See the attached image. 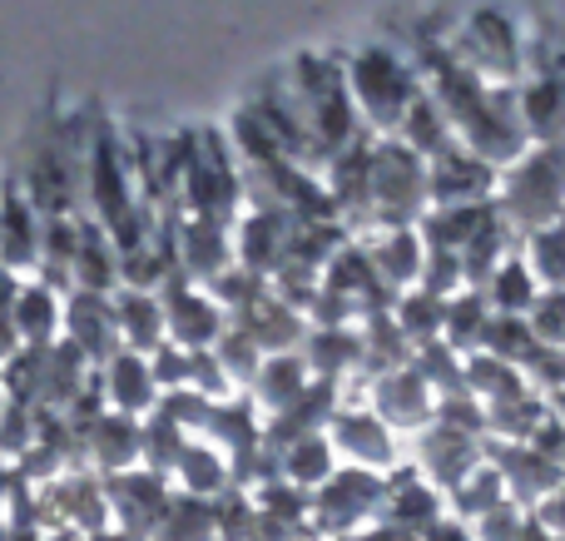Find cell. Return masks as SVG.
Instances as JSON below:
<instances>
[{"label": "cell", "instance_id": "6da1fadb", "mask_svg": "<svg viewBox=\"0 0 565 541\" xmlns=\"http://www.w3.org/2000/svg\"><path fill=\"white\" fill-rule=\"evenodd\" d=\"M292 95H298V109L308 119V135L322 155L338 159L342 149L358 145V105H352L348 75H342L332 60L302 55L298 70H292Z\"/></svg>", "mask_w": 565, "mask_h": 541}, {"label": "cell", "instance_id": "7a4b0ae2", "mask_svg": "<svg viewBox=\"0 0 565 541\" xmlns=\"http://www.w3.org/2000/svg\"><path fill=\"white\" fill-rule=\"evenodd\" d=\"M427 204V159L412 155L402 139L367 145V214H377L387 229H412Z\"/></svg>", "mask_w": 565, "mask_h": 541}, {"label": "cell", "instance_id": "3957f363", "mask_svg": "<svg viewBox=\"0 0 565 541\" xmlns=\"http://www.w3.org/2000/svg\"><path fill=\"white\" fill-rule=\"evenodd\" d=\"M497 214H507L526 234L561 224V214H565V149L561 145H541L511 165V174L501 179Z\"/></svg>", "mask_w": 565, "mask_h": 541}, {"label": "cell", "instance_id": "277c9868", "mask_svg": "<svg viewBox=\"0 0 565 541\" xmlns=\"http://www.w3.org/2000/svg\"><path fill=\"white\" fill-rule=\"evenodd\" d=\"M348 89H352V105H358L377 129H397L402 119H407V109L417 105V95H422V85L407 70V60L392 55V50H382V45L362 50V55L352 60Z\"/></svg>", "mask_w": 565, "mask_h": 541}, {"label": "cell", "instance_id": "5b68a950", "mask_svg": "<svg viewBox=\"0 0 565 541\" xmlns=\"http://www.w3.org/2000/svg\"><path fill=\"white\" fill-rule=\"evenodd\" d=\"M184 194L194 219L204 224H228L238 204V174L218 135H184Z\"/></svg>", "mask_w": 565, "mask_h": 541}, {"label": "cell", "instance_id": "8992f818", "mask_svg": "<svg viewBox=\"0 0 565 541\" xmlns=\"http://www.w3.org/2000/svg\"><path fill=\"white\" fill-rule=\"evenodd\" d=\"M159 308H164V333L174 348H184V353H209V348L224 338V308L214 304L209 294H199V288H189L184 278H169L164 288H159Z\"/></svg>", "mask_w": 565, "mask_h": 541}, {"label": "cell", "instance_id": "52a82bcc", "mask_svg": "<svg viewBox=\"0 0 565 541\" xmlns=\"http://www.w3.org/2000/svg\"><path fill=\"white\" fill-rule=\"evenodd\" d=\"M169 482H164V473H115V477H105V502H109V522L119 527V532H135V537H154V527H159V517H164V507H169Z\"/></svg>", "mask_w": 565, "mask_h": 541}, {"label": "cell", "instance_id": "ba28073f", "mask_svg": "<svg viewBox=\"0 0 565 541\" xmlns=\"http://www.w3.org/2000/svg\"><path fill=\"white\" fill-rule=\"evenodd\" d=\"M497 184V169L487 159H477L471 149L451 145L447 155L427 159V194H431V209L441 204H481Z\"/></svg>", "mask_w": 565, "mask_h": 541}, {"label": "cell", "instance_id": "9c48e42d", "mask_svg": "<svg viewBox=\"0 0 565 541\" xmlns=\"http://www.w3.org/2000/svg\"><path fill=\"white\" fill-rule=\"evenodd\" d=\"M65 338L89 358L95 368H105L119 353V328H115V304L109 294H75L65 298Z\"/></svg>", "mask_w": 565, "mask_h": 541}, {"label": "cell", "instance_id": "30bf717a", "mask_svg": "<svg viewBox=\"0 0 565 541\" xmlns=\"http://www.w3.org/2000/svg\"><path fill=\"white\" fill-rule=\"evenodd\" d=\"M40 264V214L25 199L20 179L0 184V268L20 274V268Z\"/></svg>", "mask_w": 565, "mask_h": 541}, {"label": "cell", "instance_id": "8fae6325", "mask_svg": "<svg viewBox=\"0 0 565 541\" xmlns=\"http://www.w3.org/2000/svg\"><path fill=\"white\" fill-rule=\"evenodd\" d=\"M99 388H105L109 413L145 417L159 407V383H154V373H149V358L129 353V348H119V353L99 368Z\"/></svg>", "mask_w": 565, "mask_h": 541}, {"label": "cell", "instance_id": "7c38bea8", "mask_svg": "<svg viewBox=\"0 0 565 541\" xmlns=\"http://www.w3.org/2000/svg\"><path fill=\"white\" fill-rule=\"evenodd\" d=\"M471 50H487L481 55V65L471 70V75H516L521 70V40H516V30H511V20L501 15V10H477L471 15V25H467V35H461V50H457V60H467Z\"/></svg>", "mask_w": 565, "mask_h": 541}, {"label": "cell", "instance_id": "4fadbf2b", "mask_svg": "<svg viewBox=\"0 0 565 541\" xmlns=\"http://www.w3.org/2000/svg\"><path fill=\"white\" fill-rule=\"evenodd\" d=\"M115 304V328H119V343L129 353H154L159 343H169L164 333V308H159V294H145V288H115L109 294Z\"/></svg>", "mask_w": 565, "mask_h": 541}, {"label": "cell", "instance_id": "5bb4252c", "mask_svg": "<svg viewBox=\"0 0 565 541\" xmlns=\"http://www.w3.org/2000/svg\"><path fill=\"white\" fill-rule=\"evenodd\" d=\"M75 288L85 294H115V278H119V248L115 238L105 234L99 219H79L75 214Z\"/></svg>", "mask_w": 565, "mask_h": 541}, {"label": "cell", "instance_id": "9a60e30c", "mask_svg": "<svg viewBox=\"0 0 565 541\" xmlns=\"http://www.w3.org/2000/svg\"><path fill=\"white\" fill-rule=\"evenodd\" d=\"M521 135L541 139V145H561L565 139V79L536 75L521 95Z\"/></svg>", "mask_w": 565, "mask_h": 541}, {"label": "cell", "instance_id": "2e32d148", "mask_svg": "<svg viewBox=\"0 0 565 541\" xmlns=\"http://www.w3.org/2000/svg\"><path fill=\"white\" fill-rule=\"evenodd\" d=\"M85 457L95 467H105L109 477L115 473H129L139 463V417H125V413H105L95 427L85 433Z\"/></svg>", "mask_w": 565, "mask_h": 541}, {"label": "cell", "instance_id": "e0dca14e", "mask_svg": "<svg viewBox=\"0 0 565 541\" xmlns=\"http://www.w3.org/2000/svg\"><path fill=\"white\" fill-rule=\"evenodd\" d=\"M65 328V304H60L55 288L35 284H20V298H15V338L30 348H50Z\"/></svg>", "mask_w": 565, "mask_h": 541}, {"label": "cell", "instance_id": "ac0fdd59", "mask_svg": "<svg viewBox=\"0 0 565 541\" xmlns=\"http://www.w3.org/2000/svg\"><path fill=\"white\" fill-rule=\"evenodd\" d=\"M234 328H244V333L254 338L258 353H264V348H268V353H288V348L302 338V318H298V308L282 304L274 288H268V294L258 298V304L248 308V314H238V323H234Z\"/></svg>", "mask_w": 565, "mask_h": 541}, {"label": "cell", "instance_id": "d6986e66", "mask_svg": "<svg viewBox=\"0 0 565 541\" xmlns=\"http://www.w3.org/2000/svg\"><path fill=\"white\" fill-rule=\"evenodd\" d=\"M372 268L387 288H407L422 278V264H427V244H422L417 229H387L377 244L367 248Z\"/></svg>", "mask_w": 565, "mask_h": 541}, {"label": "cell", "instance_id": "ffe728a7", "mask_svg": "<svg viewBox=\"0 0 565 541\" xmlns=\"http://www.w3.org/2000/svg\"><path fill=\"white\" fill-rule=\"evenodd\" d=\"M228 234L224 224H204V219H194V224L179 229V268H184L189 278H204V284H214L218 274H228Z\"/></svg>", "mask_w": 565, "mask_h": 541}, {"label": "cell", "instance_id": "44dd1931", "mask_svg": "<svg viewBox=\"0 0 565 541\" xmlns=\"http://www.w3.org/2000/svg\"><path fill=\"white\" fill-rule=\"evenodd\" d=\"M89 378H95L89 358L79 353L70 338H55V343H50V353H45V393H40V407H55V413H65Z\"/></svg>", "mask_w": 565, "mask_h": 541}, {"label": "cell", "instance_id": "7402d4cb", "mask_svg": "<svg viewBox=\"0 0 565 541\" xmlns=\"http://www.w3.org/2000/svg\"><path fill=\"white\" fill-rule=\"evenodd\" d=\"M481 294H487L491 314H501V318H526L531 304L541 298V284H536V274L526 268V258H507V264L491 274V284L481 288Z\"/></svg>", "mask_w": 565, "mask_h": 541}, {"label": "cell", "instance_id": "603a6c76", "mask_svg": "<svg viewBox=\"0 0 565 541\" xmlns=\"http://www.w3.org/2000/svg\"><path fill=\"white\" fill-rule=\"evenodd\" d=\"M214 502H204V497H169L164 517H159L154 537L149 541H214Z\"/></svg>", "mask_w": 565, "mask_h": 541}, {"label": "cell", "instance_id": "cb8c5ba5", "mask_svg": "<svg viewBox=\"0 0 565 541\" xmlns=\"http://www.w3.org/2000/svg\"><path fill=\"white\" fill-rule=\"evenodd\" d=\"M377 403L392 423H417V417H427V378L417 368H392L377 383Z\"/></svg>", "mask_w": 565, "mask_h": 541}, {"label": "cell", "instance_id": "d4e9b609", "mask_svg": "<svg viewBox=\"0 0 565 541\" xmlns=\"http://www.w3.org/2000/svg\"><path fill=\"white\" fill-rule=\"evenodd\" d=\"M174 477L184 482L189 497H204V502L209 497H218V492H228V463L204 443H189L184 453H179Z\"/></svg>", "mask_w": 565, "mask_h": 541}, {"label": "cell", "instance_id": "484cf974", "mask_svg": "<svg viewBox=\"0 0 565 541\" xmlns=\"http://www.w3.org/2000/svg\"><path fill=\"white\" fill-rule=\"evenodd\" d=\"M332 433H338V443L348 447L352 457H362V463H392V443L372 413H338L332 417Z\"/></svg>", "mask_w": 565, "mask_h": 541}, {"label": "cell", "instance_id": "4316f807", "mask_svg": "<svg viewBox=\"0 0 565 541\" xmlns=\"http://www.w3.org/2000/svg\"><path fill=\"white\" fill-rule=\"evenodd\" d=\"M258 397H264L274 413H282L288 403H298L302 388H308V373H302V358H288V353H274L264 368H258Z\"/></svg>", "mask_w": 565, "mask_h": 541}, {"label": "cell", "instance_id": "83f0119b", "mask_svg": "<svg viewBox=\"0 0 565 541\" xmlns=\"http://www.w3.org/2000/svg\"><path fill=\"white\" fill-rule=\"evenodd\" d=\"M487 323H491L487 294L467 288V294L447 298V328H441V338H447V343H477V338H487Z\"/></svg>", "mask_w": 565, "mask_h": 541}, {"label": "cell", "instance_id": "f1b7e54d", "mask_svg": "<svg viewBox=\"0 0 565 541\" xmlns=\"http://www.w3.org/2000/svg\"><path fill=\"white\" fill-rule=\"evenodd\" d=\"M358 358H362V333H352V328H312L308 363L318 368V373H342V368H352Z\"/></svg>", "mask_w": 565, "mask_h": 541}, {"label": "cell", "instance_id": "f546056e", "mask_svg": "<svg viewBox=\"0 0 565 541\" xmlns=\"http://www.w3.org/2000/svg\"><path fill=\"white\" fill-rule=\"evenodd\" d=\"M372 497H377V477L348 473V477H338V482H328V492H322V522H332L328 532H342V527L352 522V507L372 502Z\"/></svg>", "mask_w": 565, "mask_h": 541}, {"label": "cell", "instance_id": "4dcf8cb0", "mask_svg": "<svg viewBox=\"0 0 565 541\" xmlns=\"http://www.w3.org/2000/svg\"><path fill=\"white\" fill-rule=\"evenodd\" d=\"M282 467H288L292 487H312V482H322V477L332 473V453H328L322 437H298V443H288Z\"/></svg>", "mask_w": 565, "mask_h": 541}, {"label": "cell", "instance_id": "1f68e13d", "mask_svg": "<svg viewBox=\"0 0 565 541\" xmlns=\"http://www.w3.org/2000/svg\"><path fill=\"white\" fill-rule=\"evenodd\" d=\"M30 447H35V407L6 403V413H0V463L15 467Z\"/></svg>", "mask_w": 565, "mask_h": 541}, {"label": "cell", "instance_id": "d6a6232c", "mask_svg": "<svg viewBox=\"0 0 565 541\" xmlns=\"http://www.w3.org/2000/svg\"><path fill=\"white\" fill-rule=\"evenodd\" d=\"M214 358L228 378H258V368H264V353L244 328H224V338L214 343Z\"/></svg>", "mask_w": 565, "mask_h": 541}, {"label": "cell", "instance_id": "836d02e7", "mask_svg": "<svg viewBox=\"0 0 565 541\" xmlns=\"http://www.w3.org/2000/svg\"><path fill=\"white\" fill-rule=\"evenodd\" d=\"M149 373H154V383L159 388H189V353L184 348H174V343H159L154 353H149Z\"/></svg>", "mask_w": 565, "mask_h": 541}, {"label": "cell", "instance_id": "e575fe53", "mask_svg": "<svg viewBox=\"0 0 565 541\" xmlns=\"http://www.w3.org/2000/svg\"><path fill=\"white\" fill-rule=\"evenodd\" d=\"M15 487H20V473L10 463H0V517H6V507H10V497H15Z\"/></svg>", "mask_w": 565, "mask_h": 541}, {"label": "cell", "instance_id": "d590c367", "mask_svg": "<svg viewBox=\"0 0 565 541\" xmlns=\"http://www.w3.org/2000/svg\"><path fill=\"white\" fill-rule=\"evenodd\" d=\"M85 541H145V537H135V532H119V527H105V532H95V537H85Z\"/></svg>", "mask_w": 565, "mask_h": 541}, {"label": "cell", "instance_id": "8d00e7d4", "mask_svg": "<svg viewBox=\"0 0 565 541\" xmlns=\"http://www.w3.org/2000/svg\"><path fill=\"white\" fill-rule=\"evenodd\" d=\"M6 541H45V532H35V527H10Z\"/></svg>", "mask_w": 565, "mask_h": 541}, {"label": "cell", "instance_id": "74e56055", "mask_svg": "<svg viewBox=\"0 0 565 541\" xmlns=\"http://www.w3.org/2000/svg\"><path fill=\"white\" fill-rule=\"evenodd\" d=\"M45 541H85L79 532H45Z\"/></svg>", "mask_w": 565, "mask_h": 541}, {"label": "cell", "instance_id": "f35d334b", "mask_svg": "<svg viewBox=\"0 0 565 541\" xmlns=\"http://www.w3.org/2000/svg\"><path fill=\"white\" fill-rule=\"evenodd\" d=\"M10 537V527H6V517H0V541H6Z\"/></svg>", "mask_w": 565, "mask_h": 541}, {"label": "cell", "instance_id": "ab89813d", "mask_svg": "<svg viewBox=\"0 0 565 541\" xmlns=\"http://www.w3.org/2000/svg\"><path fill=\"white\" fill-rule=\"evenodd\" d=\"M6 403H10V397H6V388H0V413H6Z\"/></svg>", "mask_w": 565, "mask_h": 541}, {"label": "cell", "instance_id": "60d3db41", "mask_svg": "<svg viewBox=\"0 0 565 541\" xmlns=\"http://www.w3.org/2000/svg\"><path fill=\"white\" fill-rule=\"evenodd\" d=\"M556 229H561V238H565V214H561V224H556Z\"/></svg>", "mask_w": 565, "mask_h": 541}]
</instances>
